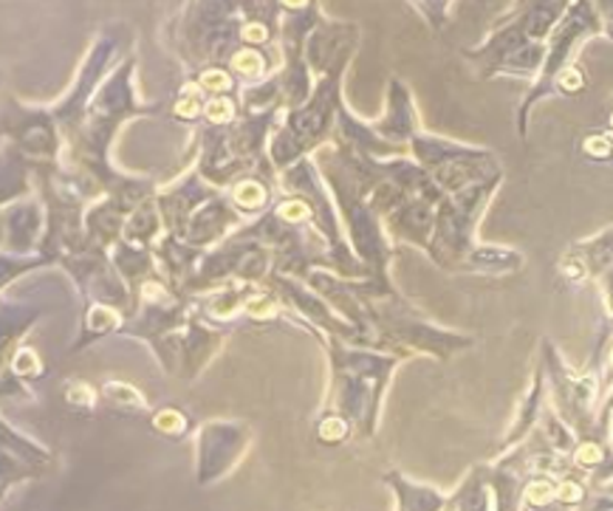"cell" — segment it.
Here are the masks:
<instances>
[{"instance_id":"cell-1","label":"cell","mask_w":613,"mask_h":511,"mask_svg":"<svg viewBox=\"0 0 613 511\" xmlns=\"http://www.w3.org/2000/svg\"><path fill=\"white\" fill-rule=\"evenodd\" d=\"M554 498H557V487L549 483V480H532V483L526 487V500L532 505H545Z\"/></svg>"},{"instance_id":"cell-2","label":"cell","mask_w":613,"mask_h":511,"mask_svg":"<svg viewBox=\"0 0 613 511\" xmlns=\"http://www.w3.org/2000/svg\"><path fill=\"white\" fill-rule=\"evenodd\" d=\"M583 150L594 159H607L613 156V136H591L585 139Z\"/></svg>"},{"instance_id":"cell-3","label":"cell","mask_w":613,"mask_h":511,"mask_svg":"<svg viewBox=\"0 0 613 511\" xmlns=\"http://www.w3.org/2000/svg\"><path fill=\"white\" fill-rule=\"evenodd\" d=\"M557 85L563 88L565 94H576V91H583L585 80H583V74H580V69H574V65H571V69L560 71Z\"/></svg>"},{"instance_id":"cell-4","label":"cell","mask_w":613,"mask_h":511,"mask_svg":"<svg viewBox=\"0 0 613 511\" xmlns=\"http://www.w3.org/2000/svg\"><path fill=\"white\" fill-rule=\"evenodd\" d=\"M557 500L560 503H580L583 500V489L574 480H563L557 487Z\"/></svg>"},{"instance_id":"cell-5","label":"cell","mask_w":613,"mask_h":511,"mask_svg":"<svg viewBox=\"0 0 613 511\" xmlns=\"http://www.w3.org/2000/svg\"><path fill=\"white\" fill-rule=\"evenodd\" d=\"M238 201H241L243 206H258L263 201L261 187H254V184H243V187L238 190Z\"/></svg>"},{"instance_id":"cell-6","label":"cell","mask_w":613,"mask_h":511,"mask_svg":"<svg viewBox=\"0 0 613 511\" xmlns=\"http://www.w3.org/2000/svg\"><path fill=\"white\" fill-rule=\"evenodd\" d=\"M576 461L580 463H600L602 461V449L596 443H583L580 452H576Z\"/></svg>"},{"instance_id":"cell-7","label":"cell","mask_w":613,"mask_h":511,"mask_svg":"<svg viewBox=\"0 0 613 511\" xmlns=\"http://www.w3.org/2000/svg\"><path fill=\"white\" fill-rule=\"evenodd\" d=\"M258 63H261V60H258V57H254V54H241V57H238V69L247 71V74H252V71L261 69V65H258Z\"/></svg>"},{"instance_id":"cell-8","label":"cell","mask_w":613,"mask_h":511,"mask_svg":"<svg viewBox=\"0 0 613 511\" xmlns=\"http://www.w3.org/2000/svg\"><path fill=\"white\" fill-rule=\"evenodd\" d=\"M179 425H181V418L175 416V412H168V416L161 412V416H159V427H168V430H179Z\"/></svg>"},{"instance_id":"cell-9","label":"cell","mask_w":613,"mask_h":511,"mask_svg":"<svg viewBox=\"0 0 613 511\" xmlns=\"http://www.w3.org/2000/svg\"><path fill=\"white\" fill-rule=\"evenodd\" d=\"M280 213L285 215V218H303L305 215V206L303 204H285Z\"/></svg>"},{"instance_id":"cell-10","label":"cell","mask_w":613,"mask_h":511,"mask_svg":"<svg viewBox=\"0 0 613 511\" xmlns=\"http://www.w3.org/2000/svg\"><path fill=\"white\" fill-rule=\"evenodd\" d=\"M223 108H230V105H227V102H212L210 116L212 119H227V111H223Z\"/></svg>"},{"instance_id":"cell-11","label":"cell","mask_w":613,"mask_h":511,"mask_svg":"<svg viewBox=\"0 0 613 511\" xmlns=\"http://www.w3.org/2000/svg\"><path fill=\"white\" fill-rule=\"evenodd\" d=\"M207 82H212V88H227V76L218 74V71H212V74L204 76Z\"/></svg>"},{"instance_id":"cell-12","label":"cell","mask_w":613,"mask_h":511,"mask_svg":"<svg viewBox=\"0 0 613 511\" xmlns=\"http://www.w3.org/2000/svg\"><path fill=\"white\" fill-rule=\"evenodd\" d=\"M247 38H249V40H261V38H263V29H261V25H254V29H247Z\"/></svg>"},{"instance_id":"cell-13","label":"cell","mask_w":613,"mask_h":511,"mask_svg":"<svg viewBox=\"0 0 613 511\" xmlns=\"http://www.w3.org/2000/svg\"><path fill=\"white\" fill-rule=\"evenodd\" d=\"M179 113H187V116H192V113H195V105H192V102H181Z\"/></svg>"},{"instance_id":"cell-14","label":"cell","mask_w":613,"mask_h":511,"mask_svg":"<svg viewBox=\"0 0 613 511\" xmlns=\"http://www.w3.org/2000/svg\"><path fill=\"white\" fill-rule=\"evenodd\" d=\"M285 3H292V7H294V3H303V0H285Z\"/></svg>"},{"instance_id":"cell-15","label":"cell","mask_w":613,"mask_h":511,"mask_svg":"<svg viewBox=\"0 0 613 511\" xmlns=\"http://www.w3.org/2000/svg\"><path fill=\"white\" fill-rule=\"evenodd\" d=\"M611 125H613V119H611Z\"/></svg>"}]
</instances>
